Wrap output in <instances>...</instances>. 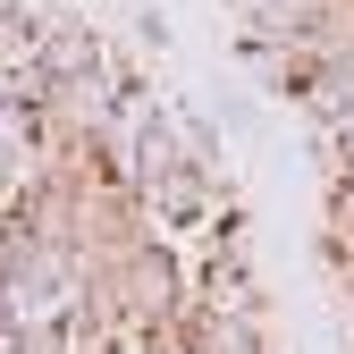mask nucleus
I'll list each match as a JSON object with an SVG mask.
<instances>
[{"instance_id":"423d86ee","label":"nucleus","mask_w":354,"mask_h":354,"mask_svg":"<svg viewBox=\"0 0 354 354\" xmlns=\"http://www.w3.org/2000/svg\"><path fill=\"white\" fill-rule=\"evenodd\" d=\"M329 186H354V127L337 136V177H329Z\"/></svg>"},{"instance_id":"f257e3e1","label":"nucleus","mask_w":354,"mask_h":354,"mask_svg":"<svg viewBox=\"0 0 354 354\" xmlns=\"http://www.w3.org/2000/svg\"><path fill=\"white\" fill-rule=\"evenodd\" d=\"M42 84H76V76H110V34L84 9H42V42H34Z\"/></svg>"},{"instance_id":"20e7f679","label":"nucleus","mask_w":354,"mask_h":354,"mask_svg":"<svg viewBox=\"0 0 354 354\" xmlns=\"http://www.w3.org/2000/svg\"><path fill=\"white\" fill-rule=\"evenodd\" d=\"M42 42V9L34 0H0V68H26Z\"/></svg>"},{"instance_id":"39448f33","label":"nucleus","mask_w":354,"mask_h":354,"mask_svg":"<svg viewBox=\"0 0 354 354\" xmlns=\"http://www.w3.org/2000/svg\"><path fill=\"white\" fill-rule=\"evenodd\" d=\"M17 354H76V329L59 313H42V321H17Z\"/></svg>"},{"instance_id":"f03ea898","label":"nucleus","mask_w":354,"mask_h":354,"mask_svg":"<svg viewBox=\"0 0 354 354\" xmlns=\"http://www.w3.org/2000/svg\"><path fill=\"white\" fill-rule=\"evenodd\" d=\"M228 211V177H203V169H169L160 186H144V219L160 236H211V219Z\"/></svg>"},{"instance_id":"7ed1b4c3","label":"nucleus","mask_w":354,"mask_h":354,"mask_svg":"<svg viewBox=\"0 0 354 354\" xmlns=\"http://www.w3.org/2000/svg\"><path fill=\"white\" fill-rule=\"evenodd\" d=\"M245 68H253V84L270 102H304V84H313V59L304 51H245Z\"/></svg>"}]
</instances>
